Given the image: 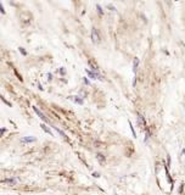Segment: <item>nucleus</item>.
<instances>
[{
    "instance_id": "9",
    "label": "nucleus",
    "mask_w": 185,
    "mask_h": 195,
    "mask_svg": "<svg viewBox=\"0 0 185 195\" xmlns=\"http://www.w3.org/2000/svg\"><path fill=\"white\" fill-rule=\"evenodd\" d=\"M34 140H36V138H33V137H27V138L23 139L24 143H27V142H34Z\"/></svg>"
},
{
    "instance_id": "3",
    "label": "nucleus",
    "mask_w": 185,
    "mask_h": 195,
    "mask_svg": "<svg viewBox=\"0 0 185 195\" xmlns=\"http://www.w3.org/2000/svg\"><path fill=\"white\" fill-rule=\"evenodd\" d=\"M33 109H34V111H36V114H37V115H38V116H39L40 118H42V120H43V121H45V122H47V118L45 117V115H44L43 112H40V111H39V110H38V109L36 107V106H34Z\"/></svg>"
},
{
    "instance_id": "7",
    "label": "nucleus",
    "mask_w": 185,
    "mask_h": 195,
    "mask_svg": "<svg viewBox=\"0 0 185 195\" xmlns=\"http://www.w3.org/2000/svg\"><path fill=\"white\" fill-rule=\"evenodd\" d=\"M40 127H42V128H43V129H44V130L46 132V133H47V134H50V135H52V132H51V130H50L49 128H47V126H46V124H44V123H43V124H40Z\"/></svg>"
},
{
    "instance_id": "4",
    "label": "nucleus",
    "mask_w": 185,
    "mask_h": 195,
    "mask_svg": "<svg viewBox=\"0 0 185 195\" xmlns=\"http://www.w3.org/2000/svg\"><path fill=\"white\" fill-rule=\"evenodd\" d=\"M138 122H139V126L141 129L145 128V120H144V117L141 115H138Z\"/></svg>"
},
{
    "instance_id": "11",
    "label": "nucleus",
    "mask_w": 185,
    "mask_h": 195,
    "mask_svg": "<svg viewBox=\"0 0 185 195\" xmlns=\"http://www.w3.org/2000/svg\"><path fill=\"white\" fill-rule=\"evenodd\" d=\"M129 126H131V129H132V132H133V135L135 137L136 134H135V130H134V127H133V124H132V122H131V121H129Z\"/></svg>"
},
{
    "instance_id": "8",
    "label": "nucleus",
    "mask_w": 185,
    "mask_h": 195,
    "mask_svg": "<svg viewBox=\"0 0 185 195\" xmlns=\"http://www.w3.org/2000/svg\"><path fill=\"white\" fill-rule=\"evenodd\" d=\"M3 183L4 184H16V179H5V180H3Z\"/></svg>"
},
{
    "instance_id": "1",
    "label": "nucleus",
    "mask_w": 185,
    "mask_h": 195,
    "mask_svg": "<svg viewBox=\"0 0 185 195\" xmlns=\"http://www.w3.org/2000/svg\"><path fill=\"white\" fill-rule=\"evenodd\" d=\"M91 39H93L94 43H98L99 39H100L99 34H98V32H96V28H93V29H91Z\"/></svg>"
},
{
    "instance_id": "2",
    "label": "nucleus",
    "mask_w": 185,
    "mask_h": 195,
    "mask_svg": "<svg viewBox=\"0 0 185 195\" xmlns=\"http://www.w3.org/2000/svg\"><path fill=\"white\" fill-rule=\"evenodd\" d=\"M87 73L89 74V77H90V78H94V79H96V78L102 79V77H101L99 73H96V72H93V71H89V69H87Z\"/></svg>"
},
{
    "instance_id": "5",
    "label": "nucleus",
    "mask_w": 185,
    "mask_h": 195,
    "mask_svg": "<svg viewBox=\"0 0 185 195\" xmlns=\"http://www.w3.org/2000/svg\"><path fill=\"white\" fill-rule=\"evenodd\" d=\"M70 99H71V100H73L74 102H77V104H83V99H80L79 96L72 95V96H70Z\"/></svg>"
},
{
    "instance_id": "10",
    "label": "nucleus",
    "mask_w": 185,
    "mask_h": 195,
    "mask_svg": "<svg viewBox=\"0 0 185 195\" xmlns=\"http://www.w3.org/2000/svg\"><path fill=\"white\" fill-rule=\"evenodd\" d=\"M55 128H56V127H55ZM56 130H57V132H59V133H60L61 135H62V137H65V138L67 137V135H66V133H65V132H64V130H61L60 128H56Z\"/></svg>"
},
{
    "instance_id": "6",
    "label": "nucleus",
    "mask_w": 185,
    "mask_h": 195,
    "mask_svg": "<svg viewBox=\"0 0 185 195\" xmlns=\"http://www.w3.org/2000/svg\"><path fill=\"white\" fill-rule=\"evenodd\" d=\"M138 65H139V60H138V59H134V61H133V71H134V73H136V68H138Z\"/></svg>"
},
{
    "instance_id": "13",
    "label": "nucleus",
    "mask_w": 185,
    "mask_h": 195,
    "mask_svg": "<svg viewBox=\"0 0 185 195\" xmlns=\"http://www.w3.org/2000/svg\"><path fill=\"white\" fill-rule=\"evenodd\" d=\"M98 10H99L100 13H102V10H101V6H100V5H98Z\"/></svg>"
},
{
    "instance_id": "12",
    "label": "nucleus",
    "mask_w": 185,
    "mask_h": 195,
    "mask_svg": "<svg viewBox=\"0 0 185 195\" xmlns=\"http://www.w3.org/2000/svg\"><path fill=\"white\" fill-rule=\"evenodd\" d=\"M20 51H21V53H22L23 55H26V51L23 50V48H20Z\"/></svg>"
}]
</instances>
